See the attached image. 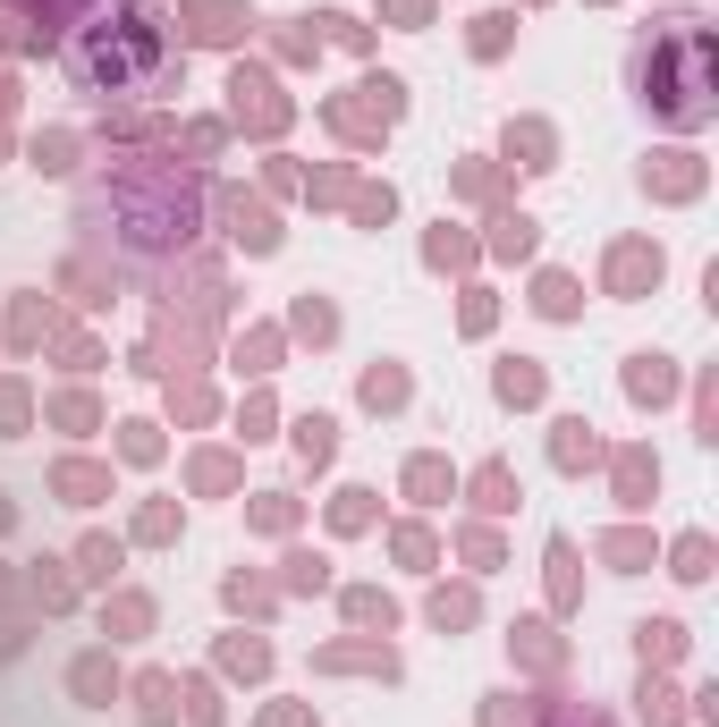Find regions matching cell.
Segmentation results:
<instances>
[{"label":"cell","mask_w":719,"mask_h":727,"mask_svg":"<svg viewBox=\"0 0 719 727\" xmlns=\"http://www.w3.org/2000/svg\"><path fill=\"white\" fill-rule=\"evenodd\" d=\"M153 60H162V34L144 26L135 9H119V17H102V26L68 51V77H76L85 94H102V85H144Z\"/></svg>","instance_id":"1"}]
</instances>
